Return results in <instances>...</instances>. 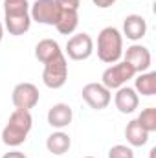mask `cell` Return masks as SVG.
Wrapping results in <instances>:
<instances>
[{
	"instance_id": "obj_1",
	"label": "cell",
	"mask_w": 156,
	"mask_h": 158,
	"mask_svg": "<svg viewBox=\"0 0 156 158\" xmlns=\"http://www.w3.org/2000/svg\"><path fill=\"white\" fill-rule=\"evenodd\" d=\"M4 24L11 35H24L31 26L28 0H4Z\"/></svg>"
},
{
	"instance_id": "obj_2",
	"label": "cell",
	"mask_w": 156,
	"mask_h": 158,
	"mask_svg": "<svg viewBox=\"0 0 156 158\" xmlns=\"http://www.w3.org/2000/svg\"><path fill=\"white\" fill-rule=\"evenodd\" d=\"M33 125V118L30 110H18L15 109L7 119L4 131H2V142L9 147H18L26 142L30 131Z\"/></svg>"
},
{
	"instance_id": "obj_3",
	"label": "cell",
	"mask_w": 156,
	"mask_h": 158,
	"mask_svg": "<svg viewBox=\"0 0 156 158\" xmlns=\"http://www.w3.org/2000/svg\"><path fill=\"white\" fill-rule=\"evenodd\" d=\"M123 55V35L114 26H107L97 35V57L107 63L114 64Z\"/></svg>"
},
{
	"instance_id": "obj_4",
	"label": "cell",
	"mask_w": 156,
	"mask_h": 158,
	"mask_svg": "<svg viewBox=\"0 0 156 158\" xmlns=\"http://www.w3.org/2000/svg\"><path fill=\"white\" fill-rule=\"evenodd\" d=\"M66 79H68V63H66V57L63 53L44 64L42 81L48 88H53V90L61 88V86H64Z\"/></svg>"
},
{
	"instance_id": "obj_5",
	"label": "cell",
	"mask_w": 156,
	"mask_h": 158,
	"mask_svg": "<svg viewBox=\"0 0 156 158\" xmlns=\"http://www.w3.org/2000/svg\"><path fill=\"white\" fill-rule=\"evenodd\" d=\"M134 76H136V72H134V68H132L129 63H125V61L119 63V61H117V63H114L112 66H109V68L103 72V76H101V85L107 86L109 90H117V88L125 86L127 81L134 79Z\"/></svg>"
},
{
	"instance_id": "obj_6",
	"label": "cell",
	"mask_w": 156,
	"mask_h": 158,
	"mask_svg": "<svg viewBox=\"0 0 156 158\" xmlns=\"http://www.w3.org/2000/svg\"><path fill=\"white\" fill-rule=\"evenodd\" d=\"M59 15H61V7L55 0H35L30 6V17L39 24L55 26L59 20Z\"/></svg>"
},
{
	"instance_id": "obj_7",
	"label": "cell",
	"mask_w": 156,
	"mask_h": 158,
	"mask_svg": "<svg viewBox=\"0 0 156 158\" xmlns=\"http://www.w3.org/2000/svg\"><path fill=\"white\" fill-rule=\"evenodd\" d=\"M81 96L83 99L86 101V105L94 110H103L109 107L112 96H110V90L107 86H103L101 83H88L83 86L81 90Z\"/></svg>"
},
{
	"instance_id": "obj_8",
	"label": "cell",
	"mask_w": 156,
	"mask_h": 158,
	"mask_svg": "<svg viewBox=\"0 0 156 158\" xmlns=\"http://www.w3.org/2000/svg\"><path fill=\"white\" fill-rule=\"evenodd\" d=\"M39 88L33 83H18L13 88V105L18 110H31L37 103H39Z\"/></svg>"
},
{
	"instance_id": "obj_9",
	"label": "cell",
	"mask_w": 156,
	"mask_h": 158,
	"mask_svg": "<svg viewBox=\"0 0 156 158\" xmlns=\"http://www.w3.org/2000/svg\"><path fill=\"white\" fill-rule=\"evenodd\" d=\"M94 52V40L88 33H76L66 42V53L72 61H84Z\"/></svg>"
},
{
	"instance_id": "obj_10",
	"label": "cell",
	"mask_w": 156,
	"mask_h": 158,
	"mask_svg": "<svg viewBox=\"0 0 156 158\" xmlns=\"http://www.w3.org/2000/svg\"><path fill=\"white\" fill-rule=\"evenodd\" d=\"M151 61H153V57H151L149 48H145L142 44H132L125 52V63H129L134 68L136 74L147 72L149 66H151Z\"/></svg>"
},
{
	"instance_id": "obj_11",
	"label": "cell",
	"mask_w": 156,
	"mask_h": 158,
	"mask_svg": "<svg viewBox=\"0 0 156 158\" xmlns=\"http://www.w3.org/2000/svg\"><path fill=\"white\" fill-rule=\"evenodd\" d=\"M114 103L121 114H132L140 105V96L134 88L121 86V88H117L116 96H114Z\"/></svg>"
},
{
	"instance_id": "obj_12",
	"label": "cell",
	"mask_w": 156,
	"mask_h": 158,
	"mask_svg": "<svg viewBox=\"0 0 156 158\" xmlns=\"http://www.w3.org/2000/svg\"><path fill=\"white\" fill-rule=\"evenodd\" d=\"M147 33V20L142 15H127L123 20V35L130 40H140Z\"/></svg>"
},
{
	"instance_id": "obj_13",
	"label": "cell",
	"mask_w": 156,
	"mask_h": 158,
	"mask_svg": "<svg viewBox=\"0 0 156 158\" xmlns=\"http://www.w3.org/2000/svg\"><path fill=\"white\" fill-rule=\"evenodd\" d=\"M74 112L70 109V105L66 103H55L50 110H48V123L53 129H64L72 123Z\"/></svg>"
},
{
	"instance_id": "obj_14",
	"label": "cell",
	"mask_w": 156,
	"mask_h": 158,
	"mask_svg": "<svg viewBox=\"0 0 156 158\" xmlns=\"http://www.w3.org/2000/svg\"><path fill=\"white\" fill-rule=\"evenodd\" d=\"M61 7V6H59ZM79 24V15L77 9H66V7H61V15H59V20L55 24L57 31L63 33V35H72L76 30H77Z\"/></svg>"
},
{
	"instance_id": "obj_15",
	"label": "cell",
	"mask_w": 156,
	"mask_h": 158,
	"mask_svg": "<svg viewBox=\"0 0 156 158\" xmlns=\"http://www.w3.org/2000/svg\"><path fill=\"white\" fill-rule=\"evenodd\" d=\"M70 145H72V140H70V136H68L66 132H63V131L51 132V134L48 136V140H46V149H48L51 155H55V156H61V155L68 153Z\"/></svg>"
},
{
	"instance_id": "obj_16",
	"label": "cell",
	"mask_w": 156,
	"mask_h": 158,
	"mask_svg": "<svg viewBox=\"0 0 156 158\" xmlns=\"http://www.w3.org/2000/svg\"><path fill=\"white\" fill-rule=\"evenodd\" d=\"M63 52H61V46H59V42L53 39H42L37 42V46H35V57L39 59L42 64H46L48 61H51V59H55L57 55H61Z\"/></svg>"
},
{
	"instance_id": "obj_17",
	"label": "cell",
	"mask_w": 156,
	"mask_h": 158,
	"mask_svg": "<svg viewBox=\"0 0 156 158\" xmlns=\"http://www.w3.org/2000/svg\"><path fill=\"white\" fill-rule=\"evenodd\" d=\"M125 138H127V142H129L132 147H142V145L147 143L149 132L138 123V119H132V121H129L127 127H125Z\"/></svg>"
},
{
	"instance_id": "obj_18",
	"label": "cell",
	"mask_w": 156,
	"mask_h": 158,
	"mask_svg": "<svg viewBox=\"0 0 156 158\" xmlns=\"http://www.w3.org/2000/svg\"><path fill=\"white\" fill-rule=\"evenodd\" d=\"M134 90L142 96L156 94V72H142L134 79Z\"/></svg>"
},
{
	"instance_id": "obj_19",
	"label": "cell",
	"mask_w": 156,
	"mask_h": 158,
	"mask_svg": "<svg viewBox=\"0 0 156 158\" xmlns=\"http://www.w3.org/2000/svg\"><path fill=\"white\" fill-rule=\"evenodd\" d=\"M136 119H138V123H140L149 134L156 131V109L154 107H147V109H143Z\"/></svg>"
},
{
	"instance_id": "obj_20",
	"label": "cell",
	"mask_w": 156,
	"mask_h": 158,
	"mask_svg": "<svg viewBox=\"0 0 156 158\" xmlns=\"http://www.w3.org/2000/svg\"><path fill=\"white\" fill-rule=\"evenodd\" d=\"M109 158H134V151H132V147H127V145L119 143V145L110 147Z\"/></svg>"
},
{
	"instance_id": "obj_21",
	"label": "cell",
	"mask_w": 156,
	"mask_h": 158,
	"mask_svg": "<svg viewBox=\"0 0 156 158\" xmlns=\"http://www.w3.org/2000/svg\"><path fill=\"white\" fill-rule=\"evenodd\" d=\"M55 2L66 9H79V0H55Z\"/></svg>"
},
{
	"instance_id": "obj_22",
	"label": "cell",
	"mask_w": 156,
	"mask_h": 158,
	"mask_svg": "<svg viewBox=\"0 0 156 158\" xmlns=\"http://www.w3.org/2000/svg\"><path fill=\"white\" fill-rule=\"evenodd\" d=\"M92 2H94V6H97V7H101V9H107V7L114 6L117 0H92Z\"/></svg>"
},
{
	"instance_id": "obj_23",
	"label": "cell",
	"mask_w": 156,
	"mask_h": 158,
	"mask_svg": "<svg viewBox=\"0 0 156 158\" xmlns=\"http://www.w3.org/2000/svg\"><path fill=\"white\" fill-rule=\"evenodd\" d=\"M2 158H26V155L20 153V151H9V153H6Z\"/></svg>"
},
{
	"instance_id": "obj_24",
	"label": "cell",
	"mask_w": 156,
	"mask_h": 158,
	"mask_svg": "<svg viewBox=\"0 0 156 158\" xmlns=\"http://www.w3.org/2000/svg\"><path fill=\"white\" fill-rule=\"evenodd\" d=\"M2 37H4V26H2V22H0V40H2Z\"/></svg>"
},
{
	"instance_id": "obj_25",
	"label": "cell",
	"mask_w": 156,
	"mask_h": 158,
	"mask_svg": "<svg viewBox=\"0 0 156 158\" xmlns=\"http://www.w3.org/2000/svg\"><path fill=\"white\" fill-rule=\"evenodd\" d=\"M84 158H96V156H84Z\"/></svg>"
},
{
	"instance_id": "obj_26",
	"label": "cell",
	"mask_w": 156,
	"mask_h": 158,
	"mask_svg": "<svg viewBox=\"0 0 156 158\" xmlns=\"http://www.w3.org/2000/svg\"><path fill=\"white\" fill-rule=\"evenodd\" d=\"M79 2H81V0H79Z\"/></svg>"
}]
</instances>
